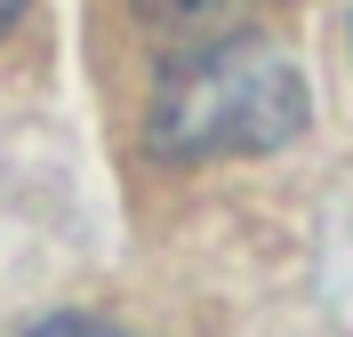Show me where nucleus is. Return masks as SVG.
Masks as SVG:
<instances>
[{
	"instance_id": "f257e3e1",
	"label": "nucleus",
	"mask_w": 353,
	"mask_h": 337,
	"mask_svg": "<svg viewBox=\"0 0 353 337\" xmlns=\"http://www.w3.org/2000/svg\"><path fill=\"white\" fill-rule=\"evenodd\" d=\"M305 129V81L273 41H209L176 57L153 89L145 136L161 161H233L273 153Z\"/></svg>"
},
{
	"instance_id": "f03ea898",
	"label": "nucleus",
	"mask_w": 353,
	"mask_h": 337,
	"mask_svg": "<svg viewBox=\"0 0 353 337\" xmlns=\"http://www.w3.org/2000/svg\"><path fill=\"white\" fill-rule=\"evenodd\" d=\"M24 337H121V329H105V321H88V314H48V321H32Z\"/></svg>"
},
{
	"instance_id": "7ed1b4c3",
	"label": "nucleus",
	"mask_w": 353,
	"mask_h": 337,
	"mask_svg": "<svg viewBox=\"0 0 353 337\" xmlns=\"http://www.w3.org/2000/svg\"><path fill=\"white\" fill-rule=\"evenodd\" d=\"M137 8H153L161 24H201V17H217L225 0H137Z\"/></svg>"
},
{
	"instance_id": "20e7f679",
	"label": "nucleus",
	"mask_w": 353,
	"mask_h": 337,
	"mask_svg": "<svg viewBox=\"0 0 353 337\" xmlns=\"http://www.w3.org/2000/svg\"><path fill=\"white\" fill-rule=\"evenodd\" d=\"M8 17H17V0H0V32H8Z\"/></svg>"
}]
</instances>
